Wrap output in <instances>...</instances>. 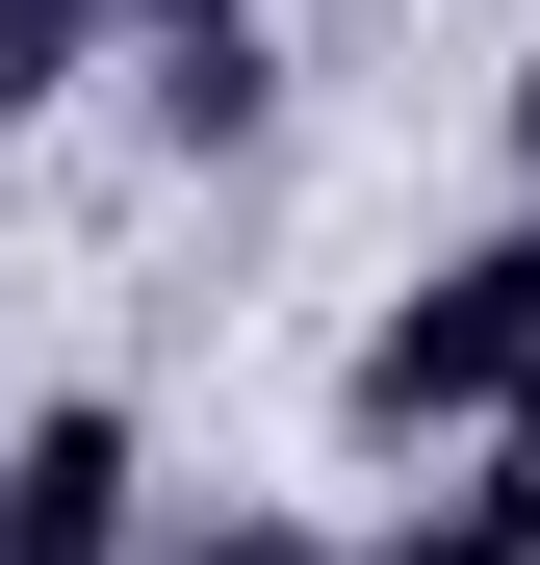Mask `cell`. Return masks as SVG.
<instances>
[{"label": "cell", "instance_id": "cell-4", "mask_svg": "<svg viewBox=\"0 0 540 565\" xmlns=\"http://www.w3.org/2000/svg\"><path fill=\"white\" fill-rule=\"evenodd\" d=\"M360 565H540V540H515V514H489V489H437V514H412V540H360Z\"/></svg>", "mask_w": 540, "mask_h": 565}, {"label": "cell", "instance_id": "cell-5", "mask_svg": "<svg viewBox=\"0 0 540 565\" xmlns=\"http://www.w3.org/2000/svg\"><path fill=\"white\" fill-rule=\"evenodd\" d=\"M155 565H335V540H309V514H180Z\"/></svg>", "mask_w": 540, "mask_h": 565}, {"label": "cell", "instance_id": "cell-1", "mask_svg": "<svg viewBox=\"0 0 540 565\" xmlns=\"http://www.w3.org/2000/svg\"><path fill=\"white\" fill-rule=\"evenodd\" d=\"M0 565H155V462L104 386H52L27 437H0Z\"/></svg>", "mask_w": 540, "mask_h": 565}, {"label": "cell", "instance_id": "cell-3", "mask_svg": "<svg viewBox=\"0 0 540 565\" xmlns=\"http://www.w3.org/2000/svg\"><path fill=\"white\" fill-rule=\"evenodd\" d=\"M104 26H129V0H0V129L77 104V52H104Z\"/></svg>", "mask_w": 540, "mask_h": 565}, {"label": "cell", "instance_id": "cell-2", "mask_svg": "<svg viewBox=\"0 0 540 565\" xmlns=\"http://www.w3.org/2000/svg\"><path fill=\"white\" fill-rule=\"evenodd\" d=\"M129 77H155V129H180V154H232L257 104H284V52H257V0H129Z\"/></svg>", "mask_w": 540, "mask_h": 565}, {"label": "cell", "instance_id": "cell-6", "mask_svg": "<svg viewBox=\"0 0 540 565\" xmlns=\"http://www.w3.org/2000/svg\"><path fill=\"white\" fill-rule=\"evenodd\" d=\"M515 206H540V52H515Z\"/></svg>", "mask_w": 540, "mask_h": 565}]
</instances>
